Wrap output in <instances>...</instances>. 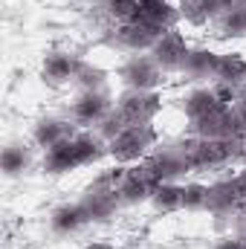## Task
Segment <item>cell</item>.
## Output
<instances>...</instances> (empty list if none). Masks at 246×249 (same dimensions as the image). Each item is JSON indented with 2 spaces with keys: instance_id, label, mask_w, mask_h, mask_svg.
<instances>
[{
  "instance_id": "1",
  "label": "cell",
  "mask_w": 246,
  "mask_h": 249,
  "mask_svg": "<svg viewBox=\"0 0 246 249\" xmlns=\"http://www.w3.org/2000/svg\"><path fill=\"white\" fill-rule=\"evenodd\" d=\"M157 142H159V133H157L154 122L127 124L116 139L107 142V148H110V157L116 160V165H133V162H145L154 154Z\"/></svg>"
},
{
  "instance_id": "3",
  "label": "cell",
  "mask_w": 246,
  "mask_h": 249,
  "mask_svg": "<svg viewBox=\"0 0 246 249\" xmlns=\"http://www.w3.org/2000/svg\"><path fill=\"white\" fill-rule=\"evenodd\" d=\"M116 110L124 116L127 124H151L162 110V93L159 90H124L116 99Z\"/></svg>"
},
{
  "instance_id": "32",
  "label": "cell",
  "mask_w": 246,
  "mask_h": 249,
  "mask_svg": "<svg viewBox=\"0 0 246 249\" xmlns=\"http://www.w3.org/2000/svg\"><path fill=\"white\" fill-rule=\"evenodd\" d=\"M84 249H119V247H113V244H105V241H93V244H87Z\"/></svg>"
},
{
  "instance_id": "22",
  "label": "cell",
  "mask_w": 246,
  "mask_h": 249,
  "mask_svg": "<svg viewBox=\"0 0 246 249\" xmlns=\"http://www.w3.org/2000/svg\"><path fill=\"white\" fill-rule=\"evenodd\" d=\"M0 165H3V174L6 177H20L32 168V148L26 142H12L3 148V157H0Z\"/></svg>"
},
{
  "instance_id": "33",
  "label": "cell",
  "mask_w": 246,
  "mask_h": 249,
  "mask_svg": "<svg viewBox=\"0 0 246 249\" xmlns=\"http://www.w3.org/2000/svg\"><path fill=\"white\" fill-rule=\"evenodd\" d=\"M244 157H246V139H244Z\"/></svg>"
},
{
  "instance_id": "20",
  "label": "cell",
  "mask_w": 246,
  "mask_h": 249,
  "mask_svg": "<svg viewBox=\"0 0 246 249\" xmlns=\"http://www.w3.org/2000/svg\"><path fill=\"white\" fill-rule=\"evenodd\" d=\"M214 84H229V87H238V90L246 87V55L244 53H220Z\"/></svg>"
},
{
  "instance_id": "26",
  "label": "cell",
  "mask_w": 246,
  "mask_h": 249,
  "mask_svg": "<svg viewBox=\"0 0 246 249\" xmlns=\"http://www.w3.org/2000/svg\"><path fill=\"white\" fill-rule=\"evenodd\" d=\"M209 203V183H183V212H206Z\"/></svg>"
},
{
  "instance_id": "12",
  "label": "cell",
  "mask_w": 246,
  "mask_h": 249,
  "mask_svg": "<svg viewBox=\"0 0 246 249\" xmlns=\"http://www.w3.org/2000/svg\"><path fill=\"white\" fill-rule=\"evenodd\" d=\"M246 200L241 197V191H238L235 177H229V180H217V183L209 186V203H206V212H211V214H217V217H226V214L238 212Z\"/></svg>"
},
{
  "instance_id": "30",
  "label": "cell",
  "mask_w": 246,
  "mask_h": 249,
  "mask_svg": "<svg viewBox=\"0 0 246 249\" xmlns=\"http://www.w3.org/2000/svg\"><path fill=\"white\" fill-rule=\"evenodd\" d=\"M232 107L238 110V116H241V122L246 124V87H244V90H241V93H238V102H235Z\"/></svg>"
},
{
  "instance_id": "31",
  "label": "cell",
  "mask_w": 246,
  "mask_h": 249,
  "mask_svg": "<svg viewBox=\"0 0 246 249\" xmlns=\"http://www.w3.org/2000/svg\"><path fill=\"white\" fill-rule=\"evenodd\" d=\"M235 183H238V191H241V197L246 200V168L241 174H235Z\"/></svg>"
},
{
  "instance_id": "25",
  "label": "cell",
  "mask_w": 246,
  "mask_h": 249,
  "mask_svg": "<svg viewBox=\"0 0 246 249\" xmlns=\"http://www.w3.org/2000/svg\"><path fill=\"white\" fill-rule=\"evenodd\" d=\"M107 78H110V75H107V70H105L102 64L81 61L75 78H72V84L78 87V93H81V90H105V87H107Z\"/></svg>"
},
{
  "instance_id": "27",
  "label": "cell",
  "mask_w": 246,
  "mask_h": 249,
  "mask_svg": "<svg viewBox=\"0 0 246 249\" xmlns=\"http://www.w3.org/2000/svg\"><path fill=\"white\" fill-rule=\"evenodd\" d=\"M105 12L116 23H127V20L139 18V0H105Z\"/></svg>"
},
{
  "instance_id": "9",
  "label": "cell",
  "mask_w": 246,
  "mask_h": 249,
  "mask_svg": "<svg viewBox=\"0 0 246 249\" xmlns=\"http://www.w3.org/2000/svg\"><path fill=\"white\" fill-rule=\"evenodd\" d=\"M78 203L84 206V212H87L90 223H107V220L119 212V206H122V200H119L116 188L102 186V183H93V186L81 194V200H78Z\"/></svg>"
},
{
  "instance_id": "28",
  "label": "cell",
  "mask_w": 246,
  "mask_h": 249,
  "mask_svg": "<svg viewBox=\"0 0 246 249\" xmlns=\"http://www.w3.org/2000/svg\"><path fill=\"white\" fill-rule=\"evenodd\" d=\"M124 127H127L124 116L119 113V110H116V107H113V110H110V113H107V116H105L102 122L96 124V133H99V136H102L105 142H110V139H116V136L122 133Z\"/></svg>"
},
{
  "instance_id": "23",
  "label": "cell",
  "mask_w": 246,
  "mask_h": 249,
  "mask_svg": "<svg viewBox=\"0 0 246 249\" xmlns=\"http://www.w3.org/2000/svg\"><path fill=\"white\" fill-rule=\"evenodd\" d=\"M214 32H217V38H223V41L246 38V6L226 9V12L214 20Z\"/></svg>"
},
{
  "instance_id": "18",
  "label": "cell",
  "mask_w": 246,
  "mask_h": 249,
  "mask_svg": "<svg viewBox=\"0 0 246 249\" xmlns=\"http://www.w3.org/2000/svg\"><path fill=\"white\" fill-rule=\"evenodd\" d=\"M220 107H226V105H223V102L217 99V93L209 90V87H197V90H191L183 99V113H185L188 122H200L203 116H209V113H214V110H220Z\"/></svg>"
},
{
  "instance_id": "4",
  "label": "cell",
  "mask_w": 246,
  "mask_h": 249,
  "mask_svg": "<svg viewBox=\"0 0 246 249\" xmlns=\"http://www.w3.org/2000/svg\"><path fill=\"white\" fill-rule=\"evenodd\" d=\"M142 165L148 168V174H151L157 183H180V177L191 174V165H188V157H185L183 145L157 148Z\"/></svg>"
},
{
  "instance_id": "5",
  "label": "cell",
  "mask_w": 246,
  "mask_h": 249,
  "mask_svg": "<svg viewBox=\"0 0 246 249\" xmlns=\"http://www.w3.org/2000/svg\"><path fill=\"white\" fill-rule=\"evenodd\" d=\"M119 78L124 90H159V84L165 81V72L151 58V53H136L122 64Z\"/></svg>"
},
{
  "instance_id": "10",
  "label": "cell",
  "mask_w": 246,
  "mask_h": 249,
  "mask_svg": "<svg viewBox=\"0 0 246 249\" xmlns=\"http://www.w3.org/2000/svg\"><path fill=\"white\" fill-rule=\"evenodd\" d=\"M157 186H159V183L148 174V168H145V165H136V168H127V171H124L116 194H119L122 206H139V203H151Z\"/></svg>"
},
{
  "instance_id": "14",
  "label": "cell",
  "mask_w": 246,
  "mask_h": 249,
  "mask_svg": "<svg viewBox=\"0 0 246 249\" xmlns=\"http://www.w3.org/2000/svg\"><path fill=\"white\" fill-rule=\"evenodd\" d=\"M139 18L148 20V23H154L162 32L177 29V23L183 20L177 0H139Z\"/></svg>"
},
{
  "instance_id": "16",
  "label": "cell",
  "mask_w": 246,
  "mask_h": 249,
  "mask_svg": "<svg viewBox=\"0 0 246 249\" xmlns=\"http://www.w3.org/2000/svg\"><path fill=\"white\" fill-rule=\"evenodd\" d=\"M177 6H180V18L191 26H209L226 12L223 0H177Z\"/></svg>"
},
{
  "instance_id": "2",
  "label": "cell",
  "mask_w": 246,
  "mask_h": 249,
  "mask_svg": "<svg viewBox=\"0 0 246 249\" xmlns=\"http://www.w3.org/2000/svg\"><path fill=\"white\" fill-rule=\"evenodd\" d=\"M191 171H214L229 165L235 157L244 154V142H229V139H188L183 145Z\"/></svg>"
},
{
  "instance_id": "17",
  "label": "cell",
  "mask_w": 246,
  "mask_h": 249,
  "mask_svg": "<svg viewBox=\"0 0 246 249\" xmlns=\"http://www.w3.org/2000/svg\"><path fill=\"white\" fill-rule=\"evenodd\" d=\"M87 223H90V217H87V212H84L81 203H61V206L53 209V214H50V229H53L55 235H75V232H81Z\"/></svg>"
},
{
  "instance_id": "6",
  "label": "cell",
  "mask_w": 246,
  "mask_h": 249,
  "mask_svg": "<svg viewBox=\"0 0 246 249\" xmlns=\"http://www.w3.org/2000/svg\"><path fill=\"white\" fill-rule=\"evenodd\" d=\"M116 107V102L110 99L107 90H81L70 107V119L81 127H93L99 124L110 110Z\"/></svg>"
},
{
  "instance_id": "8",
  "label": "cell",
  "mask_w": 246,
  "mask_h": 249,
  "mask_svg": "<svg viewBox=\"0 0 246 249\" xmlns=\"http://www.w3.org/2000/svg\"><path fill=\"white\" fill-rule=\"evenodd\" d=\"M159 35H162V29H157L154 23H148L142 18H133V20L116 26V44L127 53H133V55L136 53H151L154 44L159 41Z\"/></svg>"
},
{
  "instance_id": "15",
  "label": "cell",
  "mask_w": 246,
  "mask_h": 249,
  "mask_svg": "<svg viewBox=\"0 0 246 249\" xmlns=\"http://www.w3.org/2000/svg\"><path fill=\"white\" fill-rule=\"evenodd\" d=\"M217 64H220V53L209 50V47H194L188 53L183 64V75L188 81H209L217 78Z\"/></svg>"
},
{
  "instance_id": "7",
  "label": "cell",
  "mask_w": 246,
  "mask_h": 249,
  "mask_svg": "<svg viewBox=\"0 0 246 249\" xmlns=\"http://www.w3.org/2000/svg\"><path fill=\"white\" fill-rule=\"evenodd\" d=\"M188 53H191V47L185 44L183 32L168 29V32H162L159 41L154 44L151 58L159 64L162 72H183V64H185V58H188Z\"/></svg>"
},
{
  "instance_id": "34",
  "label": "cell",
  "mask_w": 246,
  "mask_h": 249,
  "mask_svg": "<svg viewBox=\"0 0 246 249\" xmlns=\"http://www.w3.org/2000/svg\"><path fill=\"white\" fill-rule=\"evenodd\" d=\"M244 244H246V232H244Z\"/></svg>"
},
{
  "instance_id": "21",
  "label": "cell",
  "mask_w": 246,
  "mask_h": 249,
  "mask_svg": "<svg viewBox=\"0 0 246 249\" xmlns=\"http://www.w3.org/2000/svg\"><path fill=\"white\" fill-rule=\"evenodd\" d=\"M72 145H75V157H78V168H87V165H96L105 154H110L107 142L99 136V133H75L72 136Z\"/></svg>"
},
{
  "instance_id": "13",
  "label": "cell",
  "mask_w": 246,
  "mask_h": 249,
  "mask_svg": "<svg viewBox=\"0 0 246 249\" xmlns=\"http://www.w3.org/2000/svg\"><path fill=\"white\" fill-rule=\"evenodd\" d=\"M78 130L72 127V122H67V119H58V116H41L35 127H32V142H35V148H41V151H47V148H53V145H58L64 139H72Z\"/></svg>"
},
{
  "instance_id": "11",
  "label": "cell",
  "mask_w": 246,
  "mask_h": 249,
  "mask_svg": "<svg viewBox=\"0 0 246 249\" xmlns=\"http://www.w3.org/2000/svg\"><path fill=\"white\" fill-rule=\"evenodd\" d=\"M78 64H81L78 55H72V53H67V50H53V53L44 55L41 78H44V84H50V87H64V84H70V81L75 78Z\"/></svg>"
},
{
  "instance_id": "19",
  "label": "cell",
  "mask_w": 246,
  "mask_h": 249,
  "mask_svg": "<svg viewBox=\"0 0 246 249\" xmlns=\"http://www.w3.org/2000/svg\"><path fill=\"white\" fill-rule=\"evenodd\" d=\"M78 168V157H75V145L72 139H64L58 145L47 148L44 151V171L53 174V177H61V174H70Z\"/></svg>"
},
{
  "instance_id": "24",
  "label": "cell",
  "mask_w": 246,
  "mask_h": 249,
  "mask_svg": "<svg viewBox=\"0 0 246 249\" xmlns=\"http://www.w3.org/2000/svg\"><path fill=\"white\" fill-rule=\"evenodd\" d=\"M154 209L159 214H174L183 212V183H159L154 197H151Z\"/></svg>"
},
{
  "instance_id": "29",
  "label": "cell",
  "mask_w": 246,
  "mask_h": 249,
  "mask_svg": "<svg viewBox=\"0 0 246 249\" xmlns=\"http://www.w3.org/2000/svg\"><path fill=\"white\" fill-rule=\"evenodd\" d=\"M211 249H246L244 235H241V238H232V235H226V238H220V241H217Z\"/></svg>"
}]
</instances>
